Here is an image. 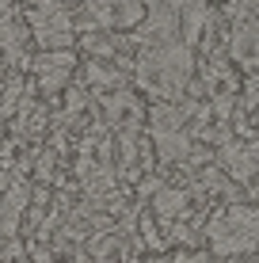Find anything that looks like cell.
Returning <instances> with one entry per match:
<instances>
[{
  "label": "cell",
  "mask_w": 259,
  "mask_h": 263,
  "mask_svg": "<svg viewBox=\"0 0 259 263\" xmlns=\"http://www.w3.org/2000/svg\"><path fill=\"white\" fill-rule=\"evenodd\" d=\"M133 69H137V80L145 92L160 96V103H175L180 92L191 84L194 58L191 46H183V42H164V46H149Z\"/></svg>",
  "instance_id": "1"
},
{
  "label": "cell",
  "mask_w": 259,
  "mask_h": 263,
  "mask_svg": "<svg viewBox=\"0 0 259 263\" xmlns=\"http://www.w3.org/2000/svg\"><path fill=\"white\" fill-rule=\"evenodd\" d=\"M206 237H210L213 256H225V259L255 256V210L252 206L217 210L206 225Z\"/></svg>",
  "instance_id": "2"
},
{
  "label": "cell",
  "mask_w": 259,
  "mask_h": 263,
  "mask_svg": "<svg viewBox=\"0 0 259 263\" xmlns=\"http://www.w3.org/2000/svg\"><path fill=\"white\" fill-rule=\"evenodd\" d=\"M34 77H38V88L42 92H61V88L69 84V72H73V53L69 50H57V53H42V58H34Z\"/></svg>",
  "instance_id": "3"
},
{
  "label": "cell",
  "mask_w": 259,
  "mask_h": 263,
  "mask_svg": "<svg viewBox=\"0 0 259 263\" xmlns=\"http://www.w3.org/2000/svg\"><path fill=\"white\" fill-rule=\"evenodd\" d=\"M217 160H221V168H225L240 187L252 183V176H255V145H248V141H240V145H221Z\"/></svg>",
  "instance_id": "4"
},
{
  "label": "cell",
  "mask_w": 259,
  "mask_h": 263,
  "mask_svg": "<svg viewBox=\"0 0 259 263\" xmlns=\"http://www.w3.org/2000/svg\"><path fill=\"white\" fill-rule=\"evenodd\" d=\"M153 206H156V217H160V221H180V217L187 214V191L160 187L156 198H153Z\"/></svg>",
  "instance_id": "5"
},
{
  "label": "cell",
  "mask_w": 259,
  "mask_h": 263,
  "mask_svg": "<svg viewBox=\"0 0 259 263\" xmlns=\"http://www.w3.org/2000/svg\"><path fill=\"white\" fill-rule=\"evenodd\" d=\"M111 20H114V27H137L145 20V0H114Z\"/></svg>",
  "instance_id": "6"
},
{
  "label": "cell",
  "mask_w": 259,
  "mask_h": 263,
  "mask_svg": "<svg viewBox=\"0 0 259 263\" xmlns=\"http://www.w3.org/2000/svg\"><path fill=\"white\" fill-rule=\"evenodd\" d=\"M88 84H99V88H122V72L118 69H107L99 61L88 65Z\"/></svg>",
  "instance_id": "7"
},
{
  "label": "cell",
  "mask_w": 259,
  "mask_h": 263,
  "mask_svg": "<svg viewBox=\"0 0 259 263\" xmlns=\"http://www.w3.org/2000/svg\"><path fill=\"white\" fill-rule=\"evenodd\" d=\"M84 46L95 53V58H114V42L99 39V34H84Z\"/></svg>",
  "instance_id": "8"
},
{
  "label": "cell",
  "mask_w": 259,
  "mask_h": 263,
  "mask_svg": "<svg viewBox=\"0 0 259 263\" xmlns=\"http://www.w3.org/2000/svg\"><path fill=\"white\" fill-rule=\"evenodd\" d=\"M172 263H210L206 252H183V256H175Z\"/></svg>",
  "instance_id": "9"
},
{
  "label": "cell",
  "mask_w": 259,
  "mask_h": 263,
  "mask_svg": "<svg viewBox=\"0 0 259 263\" xmlns=\"http://www.w3.org/2000/svg\"><path fill=\"white\" fill-rule=\"evenodd\" d=\"M8 8H12V0H0V15H4ZM4 20H8V15H4Z\"/></svg>",
  "instance_id": "10"
},
{
  "label": "cell",
  "mask_w": 259,
  "mask_h": 263,
  "mask_svg": "<svg viewBox=\"0 0 259 263\" xmlns=\"http://www.w3.org/2000/svg\"><path fill=\"white\" fill-rule=\"evenodd\" d=\"M244 263H255V256H248V259H244Z\"/></svg>",
  "instance_id": "11"
},
{
  "label": "cell",
  "mask_w": 259,
  "mask_h": 263,
  "mask_svg": "<svg viewBox=\"0 0 259 263\" xmlns=\"http://www.w3.org/2000/svg\"><path fill=\"white\" fill-rule=\"evenodd\" d=\"M221 4H225V0H221Z\"/></svg>",
  "instance_id": "12"
}]
</instances>
